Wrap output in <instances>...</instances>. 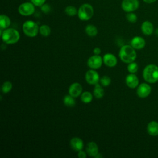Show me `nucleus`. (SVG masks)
Wrapping results in <instances>:
<instances>
[{
  "label": "nucleus",
  "instance_id": "obj_4",
  "mask_svg": "<svg viewBox=\"0 0 158 158\" xmlns=\"http://www.w3.org/2000/svg\"><path fill=\"white\" fill-rule=\"evenodd\" d=\"M40 27L38 24L32 20L25 21L22 25L23 33L28 37H35L39 33Z\"/></svg>",
  "mask_w": 158,
  "mask_h": 158
},
{
  "label": "nucleus",
  "instance_id": "obj_19",
  "mask_svg": "<svg viewBox=\"0 0 158 158\" xmlns=\"http://www.w3.org/2000/svg\"><path fill=\"white\" fill-rule=\"evenodd\" d=\"M93 96L96 99H101L104 95V90L102 88V86L101 84L97 83L94 85V88L93 91Z\"/></svg>",
  "mask_w": 158,
  "mask_h": 158
},
{
  "label": "nucleus",
  "instance_id": "obj_32",
  "mask_svg": "<svg viewBox=\"0 0 158 158\" xmlns=\"http://www.w3.org/2000/svg\"><path fill=\"white\" fill-rule=\"evenodd\" d=\"M87 153L86 151H84L82 150L78 151V154H77V156L79 158H86L87 157Z\"/></svg>",
  "mask_w": 158,
  "mask_h": 158
},
{
  "label": "nucleus",
  "instance_id": "obj_22",
  "mask_svg": "<svg viewBox=\"0 0 158 158\" xmlns=\"http://www.w3.org/2000/svg\"><path fill=\"white\" fill-rule=\"evenodd\" d=\"M85 32L88 36L93 37L97 35L98 31L97 28L94 25L89 24L86 25V27H85Z\"/></svg>",
  "mask_w": 158,
  "mask_h": 158
},
{
  "label": "nucleus",
  "instance_id": "obj_24",
  "mask_svg": "<svg viewBox=\"0 0 158 158\" xmlns=\"http://www.w3.org/2000/svg\"><path fill=\"white\" fill-rule=\"evenodd\" d=\"M51 28L48 25H42L40 27L39 33L43 36L47 37L51 34Z\"/></svg>",
  "mask_w": 158,
  "mask_h": 158
},
{
  "label": "nucleus",
  "instance_id": "obj_18",
  "mask_svg": "<svg viewBox=\"0 0 158 158\" xmlns=\"http://www.w3.org/2000/svg\"><path fill=\"white\" fill-rule=\"evenodd\" d=\"M148 133L152 136L158 135V122L156 121H151L147 125Z\"/></svg>",
  "mask_w": 158,
  "mask_h": 158
},
{
  "label": "nucleus",
  "instance_id": "obj_9",
  "mask_svg": "<svg viewBox=\"0 0 158 158\" xmlns=\"http://www.w3.org/2000/svg\"><path fill=\"white\" fill-rule=\"evenodd\" d=\"M103 63V59L99 55H93L88 58L87 60V65L91 69H99Z\"/></svg>",
  "mask_w": 158,
  "mask_h": 158
},
{
  "label": "nucleus",
  "instance_id": "obj_17",
  "mask_svg": "<svg viewBox=\"0 0 158 158\" xmlns=\"http://www.w3.org/2000/svg\"><path fill=\"white\" fill-rule=\"evenodd\" d=\"M141 30L144 35L149 36L152 35L154 31V26L152 22L148 20H146L142 23L141 25Z\"/></svg>",
  "mask_w": 158,
  "mask_h": 158
},
{
  "label": "nucleus",
  "instance_id": "obj_3",
  "mask_svg": "<svg viewBox=\"0 0 158 158\" xmlns=\"http://www.w3.org/2000/svg\"><path fill=\"white\" fill-rule=\"evenodd\" d=\"M1 36L2 41L7 44H13L17 43L20 37L19 32L12 28L4 29Z\"/></svg>",
  "mask_w": 158,
  "mask_h": 158
},
{
  "label": "nucleus",
  "instance_id": "obj_35",
  "mask_svg": "<svg viewBox=\"0 0 158 158\" xmlns=\"http://www.w3.org/2000/svg\"><path fill=\"white\" fill-rule=\"evenodd\" d=\"M94 157H96V158H101V157H102V156L101 154V153L98 152V153L97 154V155H96Z\"/></svg>",
  "mask_w": 158,
  "mask_h": 158
},
{
  "label": "nucleus",
  "instance_id": "obj_7",
  "mask_svg": "<svg viewBox=\"0 0 158 158\" xmlns=\"http://www.w3.org/2000/svg\"><path fill=\"white\" fill-rule=\"evenodd\" d=\"M35 5L31 2L21 4L18 7L19 13L23 16H29L35 12Z\"/></svg>",
  "mask_w": 158,
  "mask_h": 158
},
{
  "label": "nucleus",
  "instance_id": "obj_33",
  "mask_svg": "<svg viewBox=\"0 0 158 158\" xmlns=\"http://www.w3.org/2000/svg\"><path fill=\"white\" fill-rule=\"evenodd\" d=\"M94 54L95 55H99L101 53V50L98 47H96L93 49V51Z\"/></svg>",
  "mask_w": 158,
  "mask_h": 158
},
{
  "label": "nucleus",
  "instance_id": "obj_28",
  "mask_svg": "<svg viewBox=\"0 0 158 158\" xmlns=\"http://www.w3.org/2000/svg\"><path fill=\"white\" fill-rule=\"evenodd\" d=\"M99 82L102 86H104V87L108 86L109 85H110L111 83V79L107 75H104L101 78H100Z\"/></svg>",
  "mask_w": 158,
  "mask_h": 158
},
{
  "label": "nucleus",
  "instance_id": "obj_5",
  "mask_svg": "<svg viewBox=\"0 0 158 158\" xmlns=\"http://www.w3.org/2000/svg\"><path fill=\"white\" fill-rule=\"evenodd\" d=\"M78 18L82 21H87L92 18L94 15V9L91 5L88 3L82 4L78 10Z\"/></svg>",
  "mask_w": 158,
  "mask_h": 158
},
{
  "label": "nucleus",
  "instance_id": "obj_34",
  "mask_svg": "<svg viewBox=\"0 0 158 158\" xmlns=\"http://www.w3.org/2000/svg\"><path fill=\"white\" fill-rule=\"evenodd\" d=\"M146 4H152L155 2L157 0H143Z\"/></svg>",
  "mask_w": 158,
  "mask_h": 158
},
{
  "label": "nucleus",
  "instance_id": "obj_26",
  "mask_svg": "<svg viewBox=\"0 0 158 158\" xmlns=\"http://www.w3.org/2000/svg\"><path fill=\"white\" fill-rule=\"evenodd\" d=\"M65 12L67 15L72 17L77 14L78 10L75 8V7L73 6H68L65 9Z\"/></svg>",
  "mask_w": 158,
  "mask_h": 158
},
{
  "label": "nucleus",
  "instance_id": "obj_1",
  "mask_svg": "<svg viewBox=\"0 0 158 158\" xmlns=\"http://www.w3.org/2000/svg\"><path fill=\"white\" fill-rule=\"evenodd\" d=\"M118 56L120 59L126 64L134 62L136 58V52L135 49H134L131 45H123L119 51Z\"/></svg>",
  "mask_w": 158,
  "mask_h": 158
},
{
  "label": "nucleus",
  "instance_id": "obj_14",
  "mask_svg": "<svg viewBox=\"0 0 158 158\" xmlns=\"http://www.w3.org/2000/svg\"><path fill=\"white\" fill-rule=\"evenodd\" d=\"M130 45L134 49L140 50L144 48L146 45V41L141 36H135L131 39Z\"/></svg>",
  "mask_w": 158,
  "mask_h": 158
},
{
  "label": "nucleus",
  "instance_id": "obj_8",
  "mask_svg": "<svg viewBox=\"0 0 158 158\" xmlns=\"http://www.w3.org/2000/svg\"><path fill=\"white\" fill-rule=\"evenodd\" d=\"M86 81L91 85H95L98 83L100 80L99 73L94 69L88 70L85 73Z\"/></svg>",
  "mask_w": 158,
  "mask_h": 158
},
{
  "label": "nucleus",
  "instance_id": "obj_13",
  "mask_svg": "<svg viewBox=\"0 0 158 158\" xmlns=\"http://www.w3.org/2000/svg\"><path fill=\"white\" fill-rule=\"evenodd\" d=\"M102 59L104 64L109 67H114L117 64V59L112 53L105 54Z\"/></svg>",
  "mask_w": 158,
  "mask_h": 158
},
{
  "label": "nucleus",
  "instance_id": "obj_20",
  "mask_svg": "<svg viewBox=\"0 0 158 158\" xmlns=\"http://www.w3.org/2000/svg\"><path fill=\"white\" fill-rule=\"evenodd\" d=\"M10 23V19L7 15L4 14L0 15V27L1 29L4 30L9 28Z\"/></svg>",
  "mask_w": 158,
  "mask_h": 158
},
{
  "label": "nucleus",
  "instance_id": "obj_6",
  "mask_svg": "<svg viewBox=\"0 0 158 158\" xmlns=\"http://www.w3.org/2000/svg\"><path fill=\"white\" fill-rule=\"evenodd\" d=\"M139 6L138 0H123L121 4L122 10L126 12H134L138 9Z\"/></svg>",
  "mask_w": 158,
  "mask_h": 158
},
{
  "label": "nucleus",
  "instance_id": "obj_16",
  "mask_svg": "<svg viewBox=\"0 0 158 158\" xmlns=\"http://www.w3.org/2000/svg\"><path fill=\"white\" fill-rule=\"evenodd\" d=\"M86 152L90 157H94L99 152V148L97 144L94 141H90L86 146Z\"/></svg>",
  "mask_w": 158,
  "mask_h": 158
},
{
  "label": "nucleus",
  "instance_id": "obj_30",
  "mask_svg": "<svg viewBox=\"0 0 158 158\" xmlns=\"http://www.w3.org/2000/svg\"><path fill=\"white\" fill-rule=\"evenodd\" d=\"M41 10L43 12L47 14L49 13L51 11V7L49 4H44L41 6Z\"/></svg>",
  "mask_w": 158,
  "mask_h": 158
},
{
  "label": "nucleus",
  "instance_id": "obj_12",
  "mask_svg": "<svg viewBox=\"0 0 158 158\" xmlns=\"http://www.w3.org/2000/svg\"><path fill=\"white\" fill-rule=\"evenodd\" d=\"M125 83L128 88L134 89L139 85V79L135 73H130L125 78Z\"/></svg>",
  "mask_w": 158,
  "mask_h": 158
},
{
  "label": "nucleus",
  "instance_id": "obj_23",
  "mask_svg": "<svg viewBox=\"0 0 158 158\" xmlns=\"http://www.w3.org/2000/svg\"><path fill=\"white\" fill-rule=\"evenodd\" d=\"M63 102L67 107H73L76 103L75 98H73L69 94L64 96L63 99Z\"/></svg>",
  "mask_w": 158,
  "mask_h": 158
},
{
  "label": "nucleus",
  "instance_id": "obj_11",
  "mask_svg": "<svg viewBox=\"0 0 158 158\" xmlns=\"http://www.w3.org/2000/svg\"><path fill=\"white\" fill-rule=\"evenodd\" d=\"M83 88L81 84L78 82H74L72 83L69 88V94L73 98H77L82 93Z\"/></svg>",
  "mask_w": 158,
  "mask_h": 158
},
{
  "label": "nucleus",
  "instance_id": "obj_31",
  "mask_svg": "<svg viewBox=\"0 0 158 158\" xmlns=\"http://www.w3.org/2000/svg\"><path fill=\"white\" fill-rule=\"evenodd\" d=\"M46 0H30V1L35 6L38 7H41L43 4L45 3Z\"/></svg>",
  "mask_w": 158,
  "mask_h": 158
},
{
  "label": "nucleus",
  "instance_id": "obj_21",
  "mask_svg": "<svg viewBox=\"0 0 158 158\" xmlns=\"http://www.w3.org/2000/svg\"><path fill=\"white\" fill-rule=\"evenodd\" d=\"M93 98V94L90 93L89 91H84L82 92L81 94L80 95V99L81 101L85 104L90 103Z\"/></svg>",
  "mask_w": 158,
  "mask_h": 158
},
{
  "label": "nucleus",
  "instance_id": "obj_27",
  "mask_svg": "<svg viewBox=\"0 0 158 158\" xmlns=\"http://www.w3.org/2000/svg\"><path fill=\"white\" fill-rule=\"evenodd\" d=\"M138 70V65L136 62H135V61L128 64L127 70L130 73H135L136 72H137Z\"/></svg>",
  "mask_w": 158,
  "mask_h": 158
},
{
  "label": "nucleus",
  "instance_id": "obj_10",
  "mask_svg": "<svg viewBox=\"0 0 158 158\" xmlns=\"http://www.w3.org/2000/svg\"><path fill=\"white\" fill-rule=\"evenodd\" d=\"M151 92V87L149 84L143 83L139 85L136 89V94L140 98H147Z\"/></svg>",
  "mask_w": 158,
  "mask_h": 158
},
{
  "label": "nucleus",
  "instance_id": "obj_29",
  "mask_svg": "<svg viewBox=\"0 0 158 158\" xmlns=\"http://www.w3.org/2000/svg\"><path fill=\"white\" fill-rule=\"evenodd\" d=\"M126 19L130 23H135L137 21L138 17L137 15L135 13H133V12H127V14H126Z\"/></svg>",
  "mask_w": 158,
  "mask_h": 158
},
{
  "label": "nucleus",
  "instance_id": "obj_2",
  "mask_svg": "<svg viewBox=\"0 0 158 158\" xmlns=\"http://www.w3.org/2000/svg\"><path fill=\"white\" fill-rule=\"evenodd\" d=\"M144 80L149 83H154L158 81V67L155 64L146 65L143 72Z\"/></svg>",
  "mask_w": 158,
  "mask_h": 158
},
{
  "label": "nucleus",
  "instance_id": "obj_15",
  "mask_svg": "<svg viewBox=\"0 0 158 158\" xmlns=\"http://www.w3.org/2000/svg\"><path fill=\"white\" fill-rule=\"evenodd\" d=\"M70 146L73 150L78 152L83 149L84 144L83 140L79 137H73L70 141Z\"/></svg>",
  "mask_w": 158,
  "mask_h": 158
},
{
  "label": "nucleus",
  "instance_id": "obj_25",
  "mask_svg": "<svg viewBox=\"0 0 158 158\" xmlns=\"http://www.w3.org/2000/svg\"><path fill=\"white\" fill-rule=\"evenodd\" d=\"M12 88V84L10 81H6L3 83V84L1 86V91L4 93H8L9 92H10L11 91Z\"/></svg>",
  "mask_w": 158,
  "mask_h": 158
}]
</instances>
